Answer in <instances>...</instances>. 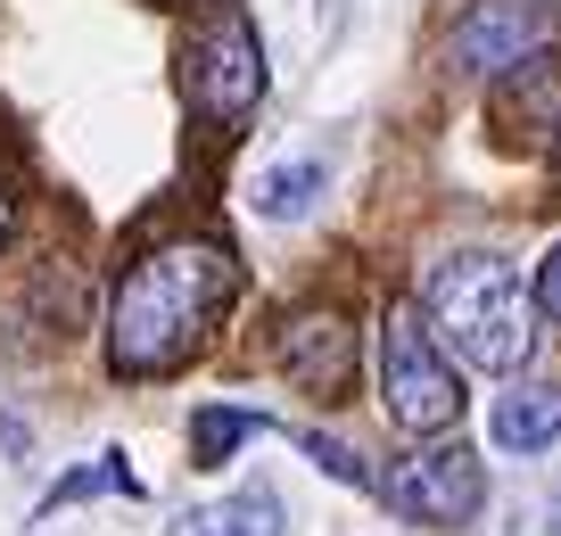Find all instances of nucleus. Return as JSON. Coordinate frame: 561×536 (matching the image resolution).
I'll return each instance as SVG.
<instances>
[{
    "label": "nucleus",
    "mask_w": 561,
    "mask_h": 536,
    "mask_svg": "<svg viewBox=\"0 0 561 536\" xmlns=\"http://www.w3.org/2000/svg\"><path fill=\"white\" fill-rule=\"evenodd\" d=\"M231 289V248L224 240H165L116 281V306H107V364L124 380H165L207 346V330L224 322Z\"/></svg>",
    "instance_id": "1"
},
{
    "label": "nucleus",
    "mask_w": 561,
    "mask_h": 536,
    "mask_svg": "<svg viewBox=\"0 0 561 536\" xmlns=\"http://www.w3.org/2000/svg\"><path fill=\"white\" fill-rule=\"evenodd\" d=\"M430 322H438L446 355H462L471 372H520L537 330H528V289L504 256H446L421 289Z\"/></svg>",
    "instance_id": "2"
},
{
    "label": "nucleus",
    "mask_w": 561,
    "mask_h": 536,
    "mask_svg": "<svg viewBox=\"0 0 561 536\" xmlns=\"http://www.w3.org/2000/svg\"><path fill=\"white\" fill-rule=\"evenodd\" d=\"M380 404L397 430H446L462 413V380H455V355H446L438 322L421 306H397L380 330Z\"/></svg>",
    "instance_id": "3"
},
{
    "label": "nucleus",
    "mask_w": 561,
    "mask_h": 536,
    "mask_svg": "<svg viewBox=\"0 0 561 536\" xmlns=\"http://www.w3.org/2000/svg\"><path fill=\"white\" fill-rule=\"evenodd\" d=\"M561 42V9L553 0H471L446 25V67L455 75H512L537 50Z\"/></svg>",
    "instance_id": "4"
},
{
    "label": "nucleus",
    "mask_w": 561,
    "mask_h": 536,
    "mask_svg": "<svg viewBox=\"0 0 561 536\" xmlns=\"http://www.w3.org/2000/svg\"><path fill=\"white\" fill-rule=\"evenodd\" d=\"M380 495L421 528H471L479 503H488V463L471 446H421L380 479Z\"/></svg>",
    "instance_id": "5"
},
{
    "label": "nucleus",
    "mask_w": 561,
    "mask_h": 536,
    "mask_svg": "<svg viewBox=\"0 0 561 536\" xmlns=\"http://www.w3.org/2000/svg\"><path fill=\"white\" fill-rule=\"evenodd\" d=\"M191 100H198V116H215V124H240L248 107L264 100V50H256V25H248L240 9L207 18V34L191 42Z\"/></svg>",
    "instance_id": "6"
},
{
    "label": "nucleus",
    "mask_w": 561,
    "mask_h": 536,
    "mask_svg": "<svg viewBox=\"0 0 561 536\" xmlns=\"http://www.w3.org/2000/svg\"><path fill=\"white\" fill-rule=\"evenodd\" d=\"M280 372L306 388V397H347L355 388V322L347 313H298L280 330Z\"/></svg>",
    "instance_id": "7"
},
{
    "label": "nucleus",
    "mask_w": 561,
    "mask_h": 536,
    "mask_svg": "<svg viewBox=\"0 0 561 536\" xmlns=\"http://www.w3.org/2000/svg\"><path fill=\"white\" fill-rule=\"evenodd\" d=\"M561 437V388H504L488 413V446L495 454H553Z\"/></svg>",
    "instance_id": "8"
},
{
    "label": "nucleus",
    "mask_w": 561,
    "mask_h": 536,
    "mask_svg": "<svg viewBox=\"0 0 561 536\" xmlns=\"http://www.w3.org/2000/svg\"><path fill=\"white\" fill-rule=\"evenodd\" d=\"M174 536H280V503H273V487H240L224 503L174 512Z\"/></svg>",
    "instance_id": "9"
},
{
    "label": "nucleus",
    "mask_w": 561,
    "mask_h": 536,
    "mask_svg": "<svg viewBox=\"0 0 561 536\" xmlns=\"http://www.w3.org/2000/svg\"><path fill=\"white\" fill-rule=\"evenodd\" d=\"M322 191H331V157H289V166H264V173H256V215L298 224V215H314Z\"/></svg>",
    "instance_id": "10"
},
{
    "label": "nucleus",
    "mask_w": 561,
    "mask_h": 536,
    "mask_svg": "<svg viewBox=\"0 0 561 536\" xmlns=\"http://www.w3.org/2000/svg\"><path fill=\"white\" fill-rule=\"evenodd\" d=\"M256 430H264V421L240 413V404H207V413H191V463H198V470L231 463V454H240Z\"/></svg>",
    "instance_id": "11"
},
{
    "label": "nucleus",
    "mask_w": 561,
    "mask_h": 536,
    "mask_svg": "<svg viewBox=\"0 0 561 536\" xmlns=\"http://www.w3.org/2000/svg\"><path fill=\"white\" fill-rule=\"evenodd\" d=\"M107 487H116V495H133V487H140L133 470H124V454H100L91 470H67V479L42 495V512H58V503H83V495H107Z\"/></svg>",
    "instance_id": "12"
},
{
    "label": "nucleus",
    "mask_w": 561,
    "mask_h": 536,
    "mask_svg": "<svg viewBox=\"0 0 561 536\" xmlns=\"http://www.w3.org/2000/svg\"><path fill=\"white\" fill-rule=\"evenodd\" d=\"M298 446L322 463V479H339V487H371V470H364V454H347L339 437H322V430H298Z\"/></svg>",
    "instance_id": "13"
},
{
    "label": "nucleus",
    "mask_w": 561,
    "mask_h": 536,
    "mask_svg": "<svg viewBox=\"0 0 561 536\" xmlns=\"http://www.w3.org/2000/svg\"><path fill=\"white\" fill-rule=\"evenodd\" d=\"M537 306H545V313L561 322V240L545 248V264H537Z\"/></svg>",
    "instance_id": "14"
},
{
    "label": "nucleus",
    "mask_w": 561,
    "mask_h": 536,
    "mask_svg": "<svg viewBox=\"0 0 561 536\" xmlns=\"http://www.w3.org/2000/svg\"><path fill=\"white\" fill-rule=\"evenodd\" d=\"M553 157H561V100H553Z\"/></svg>",
    "instance_id": "15"
},
{
    "label": "nucleus",
    "mask_w": 561,
    "mask_h": 536,
    "mask_svg": "<svg viewBox=\"0 0 561 536\" xmlns=\"http://www.w3.org/2000/svg\"><path fill=\"white\" fill-rule=\"evenodd\" d=\"M0 240H9V198H0Z\"/></svg>",
    "instance_id": "16"
},
{
    "label": "nucleus",
    "mask_w": 561,
    "mask_h": 536,
    "mask_svg": "<svg viewBox=\"0 0 561 536\" xmlns=\"http://www.w3.org/2000/svg\"><path fill=\"white\" fill-rule=\"evenodd\" d=\"M553 536H561V495H553Z\"/></svg>",
    "instance_id": "17"
}]
</instances>
